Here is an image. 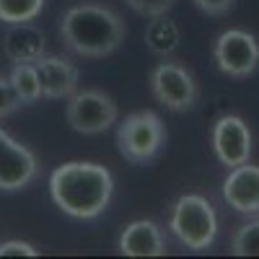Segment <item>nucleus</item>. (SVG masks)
<instances>
[{"label": "nucleus", "mask_w": 259, "mask_h": 259, "mask_svg": "<svg viewBox=\"0 0 259 259\" xmlns=\"http://www.w3.org/2000/svg\"><path fill=\"white\" fill-rule=\"evenodd\" d=\"M166 145V124L156 112H133L117 127V148L119 156L130 163L145 166L156 161Z\"/></svg>", "instance_id": "obj_4"}, {"label": "nucleus", "mask_w": 259, "mask_h": 259, "mask_svg": "<svg viewBox=\"0 0 259 259\" xmlns=\"http://www.w3.org/2000/svg\"><path fill=\"white\" fill-rule=\"evenodd\" d=\"M223 200L241 215H259V166L246 161L228 168L223 179Z\"/></svg>", "instance_id": "obj_10"}, {"label": "nucleus", "mask_w": 259, "mask_h": 259, "mask_svg": "<svg viewBox=\"0 0 259 259\" xmlns=\"http://www.w3.org/2000/svg\"><path fill=\"white\" fill-rule=\"evenodd\" d=\"M18 106H24V104H21V99H18V94H16V89H13L11 78L0 75V119L11 117Z\"/></svg>", "instance_id": "obj_19"}, {"label": "nucleus", "mask_w": 259, "mask_h": 259, "mask_svg": "<svg viewBox=\"0 0 259 259\" xmlns=\"http://www.w3.org/2000/svg\"><path fill=\"white\" fill-rule=\"evenodd\" d=\"M127 26L122 16L101 3H78L62 13L60 39L78 57H109L122 47Z\"/></svg>", "instance_id": "obj_2"}, {"label": "nucleus", "mask_w": 259, "mask_h": 259, "mask_svg": "<svg viewBox=\"0 0 259 259\" xmlns=\"http://www.w3.org/2000/svg\"><path fill=\"white\" fill-rule=\"evenodd\" d=\"M52 202L75 221H94L114 197V177L104 163L68 161L50 174Z\"/></svg>", "instance_id": "obj_1"}, {"label": "nucleus", "mask_w": 259, "mask_h": 259, "mask_svg": "<svg viewBox=\"0 0 259 259\" xmlns=\"http://www.w3.org/2000/svg\"><path fill=\"white\" fill-rule=\"evenodd\" d=\"M45 0H0V21L3 24H24V21H34Z\"/></svg>", "instance_id": "obj_17"}, {"label": "nucleus", "mask_w": 259, "mask_h": 259, "mask_svg": "<svg viewBox=\"0 0 259 259\" xmlns=\"http://www.w3.org/2000/svg\"><path fill=\"white\" fill-rule=\"evenodd\" d=\"M39 174V161L31 150L0 127V192L26 189Z\"/></svg>", "instance_id": "obj_9"}, {"label": "nucleus", "mask_w": 259, "mask_h": 259, "mask_svg": "<svg viewBox=\"0 0 259 259\" xmlns=\"http://www.w3.org/2000/svg\"><path fill=\"white\" fill-rule=\"evenodd\" d=\"M124 3L133 8L135 13H140L145 18H153V16L168 13L171 8H174L177 0H124Z\"/></svg>", "instance_id": "obj_18"}, {"label": "nucleus", "mask_w": 259, "mask_h": 259, "mask_svg": "<svg viewBox=\"0 0 259 259\" xmlns=\"http://www.w3.org/2000/svg\"><path fill=\"white\" fill-rule=\"evenodd\" d=\"M0 45H3V55L11 62H36L41 55H47L45 31L36 29L31 21H24V24H8Z\"/></svg>", "instance_id": "obj_13"}, {"label": "nucleus", "mask_w": 259, "mask_h": 259, "mask_svg": "<svg viewBox=\"0 0 259 259\" xmlns=\"http://www.w3.org/2000/svg\"><path fill=\"white\" fill-rule=\"evenodd\" d=\"M117 101L99 89L75 91L65 104V119L78 135H101L117 122Z\"/></svg>", "instance_id": "obj_5"}, {"label": "nucleus", "mask_w": 259, "mask_h": 259, "mask_svg": "<svg viewBox=\"0 0 259 259\" xmlns=\"http://www.w3.org/2000/svg\"><path fill=\"white\" fill-rule=\"evenodd\" d=\"M192 3L207 16H226V13L233 11L236 0H192Z\"/></svg>", "instance_id": "obj_21"}, {"label": "nucleus", "mask_w": 259, "mask_h": 259, "mask_svg": "<svg viewBox=\"0 0 259 259\" xmlns=\"http://www.w3.org/2000/svg\"><path fill=\"white\" fill-rule=\"evenodd\" d=\"M41 99H68L78 91V68L60 55H41L36 62Z\"/></svg>", "instance_id": "obj_11"}, {"label": "nucleus", "mask_w": 259, "mask_h": 259, "mask_svg": "<svg viewBox=\"0 0 259 259\" xmlns=\"http://www.w3.org/2000/svg\"><path fill=\"white\" fill-rule=\"evenodd\" d=\"M210 143H212L215 158L228 168L246 163L251 158V150H254L251 130H249L246 119L239 117V114H223V117L215 119L212 133H210Z\"/></svg>", "instance_id": "obj_8"}, {"label": "nucleus", "mask_w": 259, "mask_h": 259, "mask_svg": "<svg viewBox=\"0 0 259 259\" xmlns=\"http://www.w3.org/2000/svg\"><path fill=\"white\" fill-rule=\"evenodd\" d=\"M0 256H39V249L29 241L11 239V241L0 244Z\"/></svg>", "instance_id": "obj_20"}, {"label": "nucleus", "mask_w": 259, "mask_h": 259, "mask_svg": "<svg viewBox=\"0 0 259 259\" xmlns=\"http://www.w3.org/2000/svg\"><path fill=\"white\" fill-rule=\"evenodd\" d=\"M148 83H150L153 99L174 114L189 112L200 99V85L194 80V75L184 68V65L171 62V60L158 62L156 68L150 70Z\"/></svg>", "instance_id": "obj_6"}, {"label": "nucleus", "mask_w": 259, "mask_h": 259, "mask_svg": "<svg viewBox=\"0 0 259 259\" xmlns=\"http://www.w3.org/2000/svg\"><path fill=\"white\" fill-rule=\"evenodd\" d=\"M168 231L189 251L194 254L207 251L215 244V236H218V212L202 194H182L171 205Z\"/></svg>", "instance_id": "obj_3"}, {"label": "nucleus", "mask_w": 259, "mask_h": 259, "mask_svg": "<svg viewBox=\"0 0 259 259\" xmlns=\"http://www.w3.org/2000/svg\"><path fill=\"white\" fill-rule=\"evenodd\" d=\"M215 68L228 78H249L259 68V41L246 29H226L212 45Z\"/></svg>", "instance_id": "obj_7"}, {"label": "nucleus", "mask_w": 259, "mask_h": 259, "mask_svg": "<svg viewBox=\"0 0 259 259\" xmlns=\"http://www.w3.org/2000/svg\"><path fill=\"white\" fill-rule=\"evenodd\" d=\"M119 254L124 256H166V233L156 221H133L119 233Z\"/></svg>", "instance_id": "obj_12"}, {"label": "nucleus", "mask_w": 259, "mask_h": 259, "mask_svg": "<svg viewBox=\"0 0 259 259\" xmlns=\"http://www.w3.org/2000/svg\"><path fill=\"white\" fill-rule=\"evenodd\" d=\"M8 78H11L13 89H16V94H18L24 106L36 104L41 99V85H39V75H36L34 62H13Z\"/></svg>", "instance_id": "obj_15"}, {"label": "nucleus", "mask_w": 259, "mask_h": 259, "mask_svg": "<svg viewBox=\"0 0 259 259\" xmlns=\"http://www.w3.org/2000/svg\"><path fill=\"white\" fill-rule=\"evenodd\" d=\"M233 256H259V218H249L231 233Z\"/></svg>", "instance_id": "obj_16"}, {"label": "nucleus", "mask_w": 259, "mask_h": 259, "mask_svg": "<svg viewBox=\"0 0 259 259\" xmlns=\"http://www.w3.org/2000/svg\"><path fill=\"white\" fill-rule=\"evenodd\" d=\"M182 45V29L174 18H168V13L153 16L145 26V47L158 55V57H168L174 55Z\"/></svg>", "instance_id": "obj_14"}]
</instances>
